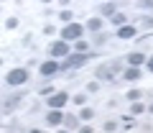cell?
Listing matches in <instances>:
<instances>
[{
  "label": "cell",
  "instance_id": "cell-1",
  "mask_svg": "<svg viewBox=\"0 0 153 133\" xmlns=\"http://www.w3.org/2000/svg\"><path fill=\"white\" fill-rule=\"evenodd\" d=\"M87 61H89V56H87V54H82V51L71 54V51H69V54H66V59H64V61H59V64H61V69H76V66H84Z\"/></svg>",
  "mask_w": 153,
  "mask_h": 133
},
{
  "label": "cell",
  "instance_id": "cell-2",
  "mask_svg": "<svg viewBox=\"0 0 153 133\" xmlns=\"http://www.w3.org/2000/svg\"><path fill=\"white\" fill-rule=\"evenodd\" d=\"M5 82L10 84V87H21V84L28 82V69H23V66H16V69H10L5 77Z\"/></svg>",
  "mask_w": 153,
  "mask_h": 133
},
{
  "label": "cell",
  "instance_id": "cell-3",
  "mask_svg": "<svg viewBox=\"0 0 153 133\" xmlns=\"http://www.w3.org/2000/svg\"><path fill=\"white\" fill-rule=\"evenodd\" d=\"M84 36V26L82 23H66L64 28H61V39L64 41H76Z\"/></svg>",
  "mask_w": 153,
  "mask_h": 133
},
{
  "label": "cell",
  "instance_id": "cell-4",
  "mask_svg": "<svg viewBox=\"0 0 153 133\" xmlns=\"http://www.w3.org/2000/svg\"><path fill=\"white\" fill-rule=\"evenodd\" d=\"M69 51H71V49H69V41H64V39H61V41H54V44H51L49 54L54 56V59H61V56H66Z\"/></svg>",
  "mask_w": 153,
  "mask_h": 133
},
{
  "label": "cell",
  "instance_id": "cell-5",
  "mask_svg": "<svg viewBox=\"0 0 153 133\" xmlns=\"http://www.w3.org/2000/svg\"><path fill=\"white\" fill-rule=\"evenodd\" d=\"M46 123H49L51 128L64 126V113H61V108H51V110L46 113Z\"/></svg>",
  "mask_w": 153,
  "mask_h": 133
},
{
  "label": "cell",
  "instance_id": "cell-6",
  "mask_svg": "<svg viewBox=\"0 0 153 133\" xmlns=\"http://www.w3.org/2000/svg\"><path fill=\"white\" fill-rule=\"evenodd\" d=\"M46 102H49V108H64L69 102V92H64V90L61 92H51V97Z\"/></svg>",
  "mask_w": 153,
  "mask_h": 133
},
{
  "label": "cell",
  "instance_id": "cell-7",
  "mask_svg": "<svg viewBox=\"0 0 153 133\" xmlns=\"http://www.w3.org/2000/svg\"><path fill=\"white\" fill-rule=\"evenodd\" d=\"M38 69H41V74H44V77H51V74L61 72V64H59L56 59H49V61H44V64L38 66Z\"/></svg>",
  "mask_w": 153,
  "mask_h": 133
},
{
  "label": "cell",
  "instance_id": "cell-8",
  "mask_svg": "<svg viewBox=\"0 0 153 133\" xmlns=\"http://www.w3.org/2000/svg\"><path fill=\"white\" fill-rule=\"evenodd\" d=\"M133 36H135V28H133V26H128V23H123V26H117V39L128 41V39H133Z\"/></svg>",
  "mask_w": 153,
  "mask_h": 133
},
{
  "label": "cell",
  "instance_id": "cell-9",
  "mask_svg": "<svg viewBox=\"0 0 153 133\" xmlns=\"http://www.w3.org/2000/svg\"><path fill=\"white\" fill-rule=\"evenodd\" d=\"M140 66H128L125 72H123V79H128V82H138L140 79Z\"/></svg>",
  "mask_w": 153,
  "mask_h": 133
},
{
  "label": "cell",
  "instance_id": "cell-10",
  "mask_svg": "<svg viewBox=\"0 0 153 133\" xmlns=\"http://www.w3.org/2000/svg\"><path fill=\"white\" fill-rule=\"evenodd\" d=\"M128 64L130 66H140V64H146V56H143L140 51H133V54H128Z\"/></svg>",
  "mask_w": 153,
  "mask_h": 133
},
{
  "label": "cell",
  "instance_id": "cell-11",
  "mask_svg": "<svg viewBox=\"0 0 153 133\" xmlns=\"http://www.w3.org/2000/svg\"><path fill=\"white\" fill-rule=\"evenodd\" d=\"M87 28H89V31H102V18H100V16L89 18V21H87Z\"/></svg>",
  "mask_w": 153,
  "mask_h": 133
},
{
  "label": "cell",
  "instance_id": "cell-12",
  "mask_svg": "<svg viewBox=\"0 0 153 133\" xmlns=\"http://www.w3.org/2000/svg\"><path fill=\"white\" fill-rule=\"evenodd\" d=\"M18 102H21V95H8V100L3 102V105H5V110H13Z\"/></svg>",
  "mask_w": 153,
  "mask_h": 133
},
{
  "label": "cell",
  "instance_id": "cell-13",
  "mask_svg": "<svg viewBox=\"0 0 153 133\" xmlns=\"http://www.w3.org/2000/svg\"><path fill=\"white\" fill-rule=\"evenodd\" d=\"M115 10H117V5H115V3H105V5L100 8V16H112Z\"/></svg>",
  "mask_w": 153,
  "mask_h": 133
},
{
  "label": "cell",
  "instance_id": "cell-14",
  "mask_svg": "<svg viewBox=\"0 0 153 133\" xmlns=\"http://www.w3.org/2000/svg\"><path fill=\"white\" fill-rule=\"evenodd\" d=\"M64 126L66 128H79V118L76 115H64Z\"/></svg>",
  "mask_w": 153,
  "mask_h": 133
},
{
  "label": "cell",
  "instance_id": "cell-15",
  "mask_svg": "<svg viewBox=\"0 0 153 133\" xmlns=\"http://www.w3.org/2000/svg\"><path fill=\"white\" fill-rule=\"evenodd\" d=\"M133 115H140V113H146V105H143L140 100H133V108H130Z\"/></svg>",
  "mask_w": 153,
  "mask_h": 133
},
{
  "label": "cell",
  "instance_id": "cell-16",
  "mask_svg": "<svg viewBox=\"0 0 153 133\" xmlns=\"http://www.w3.org/2000/svg\"><path fill=\"white\" fill-rule=\"evenodd\" d=\"M110 74H112V69H110V66H100V69H97V79H112Z\"/></svg>",
  "mask_w": 153,
  "mask_h": 133
},
{
  "label": "cell",
  "instance_id": "cell-17",
  "mask_svg": "<svg viewBox=\"0 0 153 133\" xmlns=\"http://www.w3.org/2000/svg\"><path fill=\"white\" fill-rule=\"evenodd\" d=\"M79 118H82V120H92V118H94V110H92V108H84V105H82V113H79Z\"/></svg>",
  "mask_w": 153,
  "mask_h": 133
},
{
  "label": "cell",
  "instance_id": "cell-18",
  "mask_svg": "<svg viewBox=\"0 0 153 133\" xmlns=\"http://www.w3.org/2000/svg\"><path fill=\"white\" fill-rule=\"evenodd\" d=\"M69 100H71V102H74V105H79V108H82L84 102H87V95H82V92H79V95H74V97H71V95H69Z\"/></svg>",
  "mask_w": 153,
  "mask_h": 133
},
{
  "label": "cell",
  "instance_id": "cell-19",
  "mask_svg": "<svg viewBox=\"0 0 153 133\" xmlns=\"http://www.w3.org/2000/svg\"><path fill=\"white\" fill-rule=\"evenodd\" d=\"M140 97H143V92H140V90H130V92L125 95V100H130V102H133V100H140Z\"/></svg>",
  "mask_w": 153,
  "mask_h": 133
},
{
  "label": "cell",
  "instance_id": "cell-20",
  "mask_svg": "<svg viewBox=\"0 0 153 133\" xmlns=\"http://www.w3.org/2000/svg\"><path fill=\"white\" fill-rule=\"evenodd\" d=\"M110 18H112V23H115V26H123V23H125V16H123V13H112Z\"/></svg>",
  "mask_w": 153,
  "mask_h": 133
},
{
  "label": "cell",
  "instance_id": "cell-21",
  "mask_svg": "<svg viewBox=\"0 0 153 133\" xmlns=\"http://www.w3.org/2000/svg\"><path fill=\"white\" fill-rule=\"evenodd\" d=\"M59 18H61L64 23H71V18H74V13H71V10H61V13H59Z\"/></svg>",
  "mask_w": 153,
  "mask_h": 133
},
{
  "label": "cell",
  "instance_id": "cell-22",
  "mask_svg": "<svg viewBox=\"0 0 153 133\" xmlns=\"http://www.w3.org/2000/svg\"><path fill=\"white\" fill-rule=\"evenodd\" d=\"M138 8L140 10H148V8H153V0H138Z\"/></svg>",
  "mask_w": 153,
  "mask_h": 133
},
{
  "label": "cell",
  "instance_id": "cell-23",
  "mask_svg": "<svg viewBox=\"0 0 153 133\" xmlns=\"http://www.w3.org/2000/svg\"><path fill=\"white\" fill-rule=\"evenodd\" d=\"M87 49H89V44H87V41L76 39V51H82V54H84V51H87Z\"/></svg>",
  "mask_w": 153,
  "mask_h": 133
},
{
  "label": "cell",
  "instance_id": "cell-24",
  "mask_svg": "<svg viewBox=\"0 0 153 133\" xmlns=\"http://www.w3.org/2000/svg\"><path fill=\"white\" fill-rule=\"evenodd\" d=\"M102 128H105V131H117V123H115V120H107Z\"/></svg>",
  "mask_w": 153,
  "mask_h": 133
},
{
  "label": "cell",
  "instance_id": "cell-25",
  "mask_svg": "<svg viewBox=\"0 0 153 133\" xmlns=\"http://www.w3.org/2000/svg\"><path fill=\"white\" fill-rule=\"evenodd\" d=\"M97 90H100V82H97V79H94V82H89V84H87V92H97Z\"/></svg>",
  "mask_w": 153,
  "mask_h": 133
},
{
  "label": "cell",
  "instance_id": "cell-26",
  "mask_svg": "<svg viewBox=\"0 0 153 133\" xmlns=\"http://www.w3.org/2000/svg\"><path fill=\"white\" fill-rule=\"evenodd\" d=\"M105 41H107V36H105V33H97V36H94V44H105Z\"/></svg>",
  "mask_w": 153,
  "mask_h": 133
},
{
  "label": "cell",
  "instance_id": "cell-27",
  "mask_svg": "<svg viewBox=\"0 0 153 133\" xmlns=\"http://www.w3.org/2000/svg\"><path fill=\"white\" fill-rule=\"evenodd\" d=\"M5 26H8V28H16V26H18V18H8Z\"/></svg>",
  "mask_w": 153,
  "mask_h": 133
},
{
  "label": "cell",
  "instance_id": "cell-28",
  "mask_svg": "<svg viewBox=\"0 0 153 133\" xmlns=\"http://www.w3.org/2000/svg\"><path fill=\"white\" fill-rule=\"evenodd\" d=\"M146 66H148V72H153V56H151V59H146Z\"/></svg>",
  "mask_w": 153,
  "mask_h": 133
},
{
  "label": "cell",
  "instance_id": "cell-29",
  "mask_svg": "<svg viewBox=\"0 0 153 133\" xmlns=\"http://www.w3.org/2000/svg\"><path fill=\"white\" fill-rule=\"evenodd\" d=\"M143 26H153V18H143Z\"/></svg>",
  "mask_w": 153,
  "mask_h": 133
},
{
  "label": "cell",
  "instance_id": "cell-30",
  "mask_svg": "<svg viewBox=\"0 0 153 133\" xmlns=\"http://www.w3.org/2000/svg\"><path fill=\"white\" fill-rule=\"evenodd\" d=\"M59 5H69V0H59Z\"/></svg>",
  "mask_w": 153,
  "mask_h": 133
},
{
  "label": "cell",
  "instance_id": "cell-31",
  "mask_svg": "<svg viewBox=\"0 0 153 133\" xmlns=\"http://www.w3.org/2000/svg\"><path fill=\"white\" fill-rule=\"evenodd\" d=\"M41 3H51V0H41Z\"/></svg>",
  "mask_w": 153,
  "mask_h": 133
},
{
  "label": "cell",
  "instance_id": "cell-32",
  "mask_svg": "<svg viewBox=\"0 0 153 133\" xmlns=\"http://www.w3.org/2000/svg\"><path fill=\"white\" fill-rule=\"evenodd\" d=\"M148 110H151V113H153V105H151V108H148Z\"/></svg>",
  "mask_w": 153,
  "mask_h": 133
},
{
  "label": "cell",
  "instance_id": "cell-33",
  "mask_svg": "<svg viewBox=\"0 0 153 133\" xmlns=\"http://www.w3.org/2000/svg\"><path fill=\"white\" fill-rule=\"evenodd\" d=\"M0 64H3V56H0Z\"/></svg>",
  "mask_w": 153,
  "mask_h": 133
}]
</instances>
